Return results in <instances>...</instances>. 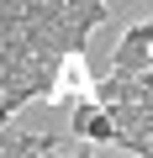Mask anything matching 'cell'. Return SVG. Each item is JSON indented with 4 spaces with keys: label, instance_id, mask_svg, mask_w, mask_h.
Segmentation results:
<instances>
[{
    "label": "cell",
    "instance_id": "cell-1",
    "mask_svg": "<svg viewBox=\"0 0 153 158\" xmlns=\"http://www.w3.org/2000/svg\"><path fill=\"white\" fill-rule=\"evenodd\" d=\"M111 74H127V79L153 74V37H148V21H132V32L116 42V53H111Z\"/></svg>",
    "mask_w": 153,
    "mask_h": 158
},
{
    "label": "cell",
    "instance_id": "cell-2",
    "mask_svg": "<svg viewBox=\"0 0 153 158\" xmlns=\"http://www.w3.org/2000/svg\"><path fill=\"white\" fill-rule=\"evenodd\" d=\"M106 16H111L106 0H69V27H74V37H85V42H90V32H95Z\"/></svg>",
    "mask_w": 153,
    "mask_h": 158
}]
</instances>
